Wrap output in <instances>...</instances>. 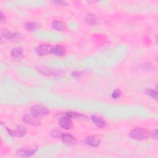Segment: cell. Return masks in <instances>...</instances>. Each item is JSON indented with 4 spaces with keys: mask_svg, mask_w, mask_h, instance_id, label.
Returning <instances> with one entry per match:
<instances>
[{
    "mask_svg": "<svg viewBox=\"0 0 158 158\" xmlns=\"http://www.w3.org/2000/svg\"><path fill=\"white\" fill-rule=\"evenodd\" d=\"M37 148H25L20 149L17 151V153L19 156L21 157H30L33 156L37 151Z\"/></svg>",
    "mask_w": 158,
    "mask_h": 158,
    "instance_id": "52a82bcc",
    "label": "cell"
},
{
    "mask_svg": "<svg viewBox=\"0 0 158 158\" xmlns=\"http://www.w3.org/2000/svg\"><path fill=\"white\" fill-rule=\"evenodd\" d=\"M91 120L94 122V123L99 128H104L106 125V121L101 117L98 116V115H93L91 116Z\"/></svg>",
    "mask_w": 158,
    "mask_h": 158,
    "instance_id": "8fae6325",
    "label": "cell"
},
{
    "mask_svg": "<svg viewBox=\"0 0 158 158\" xmlns=\"http://www.w3.org/2000/svg\"><path fill=\"white\" fill-rule=\"evenodd\" d=\"M52 27L53 28L57 30H60V31H63L65 29V26L64 24L59 20H55L52 22L51 24Z\"/></svg>",
    "mask_w": 158,
    "mask_h": 158,
    "instance_id": "9a60e30c",
    "label": "cell"
},
{
    "mask_svg": "<svg viewBox=\"0 0 158 158\" xmlns=\"http://www.w3.org/2000/svg\"><path fill=\"white\" fill-rule=\"evenodd\" d=\"M19 36L20 35L19 33L9 30H4L2 31V36H3L4 38L7 40L17 39L19 37Z\"/></svg>",
    "mask_w": 158,
    "mask_h": 158,
    "instance_id": "30bf717a",
    "label": "cell"
},
{
    "mask_svg": "<svg viewBox=\"0 0 158 158\" xmlns=\"http://www.w3.org/2000/svg\"><path fill=\"white\" fill-rule=\"evenodd\" d=\"M129 136L131 139L138 141H142L146 139L149 137V133L148 131L144 128H136L131 130Z\"/></svg>",
    "mask_w": 158,
    "mask_h": 158,
    "instance_id": "6da1fadb",
    "label": "cell"
},
{
    "mask_svg": "<svg viewBox=\"0 0 158 158\" xmlns=\"http://www.w3.org/2000/svg\"><path fill=\"white\" fill-rule=\"evenodd\" d=\"M152 137L155 139H157V129H155L152 133Z\"/></svg>",
    "mask_w": 158,
    "mask_h": 158,
    "instance_id": "7402d4cb",
    "label": "cell"
},
{
    "mask_svg": "<svg viewBox=\"0 0 158 158\" xmlns=\"http://www.w3.org/2000/svg\"><path fill=\"white\" fill-rule=\"evenodd\" d=\"M60 138L63 143L69 146H72L77 144V141L76 138L72 135L67 133H62Z\"/></svg>",
    "mask_w": 158,
    "mask_h": 158,
    "instance_id": "5b68a950",
    "label": "cell"
},
{
    "mask_svg": "<svg viewBox=\"0 0 158 158\" xmlns=\"http://www.w3.org/2000/svg\"><path fill=\"white\" fill-rule=\"evenodd\" d=\"M7 130L9 135L17 137L23 136L27 131L26 128L22 125L17 126L14 130H9V128H7Z\"/></svg>",
    "mask_w": 158,
    "mask_h": 158,
    "instance_id": "277c9868",
    "label": "cell"
},
{
    "mask_svg": "<svg viewBox=\"0 0 158 158\" xmlns=\"http://www.w3.org/2000/svg\"><path fill=\"white\" fill-rule=\"evenodd\" d=\"M25 27L27 30L29 31H33L37 30L40 27V24L36 22H29L25 23Z\"/></svg>",
    "mask_w": 158,
    "mask_h": 158,
    "instance_id": "2e32d148",
    "label": "cell"
},
{
    "mask_svg": "<svg viewBox=\"0 0 158 158\" xmlns=\"http://www.w3.org/2000/svg\"><path fill=\"white\" fill-rule=\"evenodd\" d=\"M51 134L54 137H58V136H60L62 133H60V131L58 130L54 129V130L51 131Z\"/></svg>",
    "mask_w": 158,
    "mask_h": 158,
    "instance_id": "ffe728a7",
    "label": "cell"
},
{
    "mask_svg": "<svg viewBox=\"0 0 158 158\" xmlns=\"http://www.w3.org/2000/svg\"><path fill=\"white\" fill-rule=\"evenodd\" d=\"M23 121L28 124L34 126H36L40 124V120L38 119V118L33 115H25L23 117Z\"/></svg>",
    "mask_w": 158,
    "mask_h": 158,
    "instance_id": "ba28073f",
    "label": "cell"
},
{
    "mask_svg": "<svg viewBox=\"0 0 158 158\" xmlns=\"http://www.w3.org/2000/svg\"><path fill=\"white\" fill-rule=\"evenodd\" d=\"M120 96H121V92L118 89H115L112 93V98L113 99H117L120 98Z\"/></svg>",
    "mask_w": 158,
    "mask_h": 158,
    "instance_id": "d6986e66",
    "label": "cell"
},
{
    "mask_svg": "<svg viewBox=\"0 0 158 158\" xmlns=\"http://www.w3.org/2000/svg\"><path fill=\"white\" fill-rule=\"evenodd\" d=\"M52 47L49 44H42L38 46L35 48V52L38 56H43L46 55L49 53H51V51H52Z\"/></svg>",
    "mask_w": 158,
    "mask_h": 158,
    "instance_id": "3957f363",
    "label": "cell"
},
{
    "mask_svg": "<svg viewBox=\"0 0 158 158\" xmlns=\"http://www.w3.org/2000/svg\"><path fill=\"white\" fill-rule=\"evenodd\" d=\"M51 52L57 56H62L65 53V48L61 45H57L52 47Z\"/></svg>",
    "mask_w": 158,
    "mask_h": 158,
    "instance_id": "7c38bea8",
    "label": "cell"
},
{
    "mask_svg": "<svg viewBox=\"0 0 158 158\" xmlns=\"http://www.w3.org/2000/svg\"><path fill=\"white\" fill-rule=\"evenodd\" d=\"M145 93L146 94H148V96H151V98L155 99H157V91L152 89H150V88H148V89H145Z\"/></svg>",
    "mask_w": 158,
    "mask_h": 158,
    "instance_id": "ac0fdd59",
    "label": "cell"
},
{
    "mask_svg": "<svg viewBox=\"0 0 158 158\" xmlns=\"http://www.w3.org/2000/svg\"><path fill=\"white\" fill-rule=\"evenodd\" d=\"M84 142L86 144L93 147H97L100 144V140L95 136H91L85 138L84 139Z\"/></svg>",
    "mask_w": 158,
    "mask_h": 158,
    "instance_id": "9c48e42d",
    "label": "cell"
},
{
    "mask_svg": "<svg viewBox=\"0 0 158 158\" xmlns=\"http://www.w3.org/2000/svg\"><path fill=\"white\" fill-rule=\"evenodd\" d=\"M59 125H60V127L66 130L71 129L73 127V123L72 120L65 115H64L63 117L59 118Z\"/></svg>",
    "mask_w": 158,
    "mask_h": 158,
    "instance_id": "8992f818",
    "label": "cell"
},
{
    "mask_svg": "<svg viewBox=\"0 0 158 158\" xmlns=\"http://www.w3.org/2000/svg\"><path fill=\"white\" fill-rule=\"evenodd\" d=\"M98 19L97 17L93 14H88L85 17L86 22L90 25H96L98 23Z\"/></svg>",
    "mask_w": 158,
    "mask_h": 158,
    "instance_id": "4fadbf2b",
    "label": "cell"
},
{
    "mask_svg": "<svg viewBox=\"0 0 158 158\" xmlns=\"http://www.w3.org/2000/svg\"><path fill=\"white\" fill-rule=\"evenodd\" d=\"M64 115L70 118V119H72V118H75V119H79V118H83L85 117V116H83V115L81 114H78V113H76V112H67L65 113Z\"/></svg>",
    "mask_w": 158,
    "mask_h": 158,
    "instance_id": "e0dca14e",
    "label": "cell"
},
{
    "mask_svg": "<svg viewBox=\"0 0 158 158\" xmlns=\"http://www.w3.org/2000/svg\"><path fill=\"white\" fill-rule=\"evenodd\" d=\"M23 54V51L20 48H14L11 51V56L14 58H20L22 57Z\"/></svg>",
    "mask_w": 158,
    "mask_h": 158,
    "instance_id": "5bb4252c",
    "label": "cell"
},
{
    "mask_svg": "<svg viewBox=\"0 0 158 158\" xmlns=\"http://www.w3.org/2000/svg\"><path fill=\"white\" fill-rule=\"evenodd\" d=\"M52 2H54V4H57L62 6H67L68 4L67 2L63 1H53Z\"/></svg>",
    "mask_w": 158,
    "mask_h": 158,
    "instance_id": "44dd1931",
    "label": "cell"
},
{
    "mask_svg": "<svg viewBox=\"0 0 158 158\" xmlns=\"http://www.w3.org/2000/svg\"><path fill=\"white\" fill-rule=\"evenodd\" d=\"M72 75L73 77H79L80 75V72H74L72 73Z\"/></svg>",
    "mask_w": 158,
    "mask_h": 158,
    "instance_id": "603a6c76",
    "label": "cell"
},
{
    "mask_svg": "<svg viewBox=\"0 0 158 158\" xmlns=\"http://www.w3.org/2000/svg\"><path fill=\"white\" fill-rule=\"evenodd\" d=\"M30 112L31 115L38 118L46 116L49 113V111L47 107L40 105H35L32 106L31 107Z\"/></svg>",
    "mask_w": 158,
    "mask_h": 158,
    "instance_id": "7a4b0ae2",
    "label": "cell"
}]
</instances>
